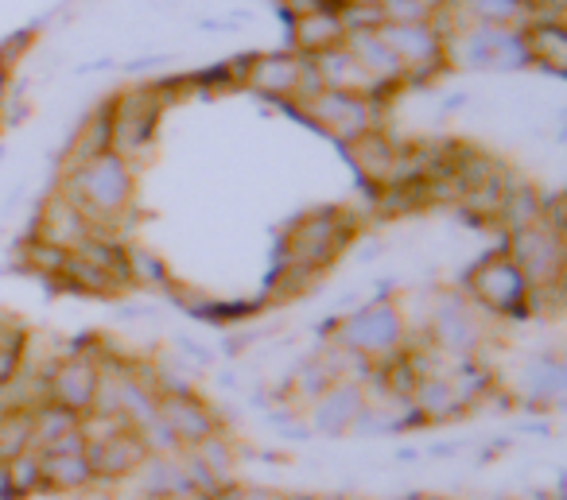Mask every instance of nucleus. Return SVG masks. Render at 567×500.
Returning <instances> with one entry per match:
<instances>
[{
	"instance_id": "nucleus-9",
	"label": "nucleus",
	"mask_w": 567,
	"mask_h": 500,
	"mask_svg": "<svg viewBox=\"0 0 567 500\" xmlns=\"http://www.w3.org/2000/svg\"><path fill=\"white\" fill-rule=\"evenodd\" d=\"M156 419L172 430V438L190 442V446H198L203 438L218 435V423H214L210 407L183 388L179 392H156Z\"/></svg>"
},
{
	"instance_id": "nucleus-25",
	"label": "nucleus",
	"mask_w": 567,
	"mask_h": 500,
	"mask_svg": "<svg viewBox=\"0 0 567 500\" xmlns=\"http://www.w3.org/2000/svg\"><path fill=\"white\" fill-rule=\"evenodd\" d=\"M66 257H71V252L55 249V244L40 241V237H32V241L24 244L28 268H32V272H40V275H48V280H55V283H59V272H63Z\"/></svg>"
},
{
	"instance_id": "nucleus-10",
	"label": "nucleus",
	"mask_w": 567,
	"mask_h": 500,
	"mask_svg": "<svg viewBox=\"0 0 567 500\" xmlns=\"http://www.w3.org/2000/svg\"><path fill=\"white\" fill-rule=\"evenodd\" d=\"M82 454H86L90 477H125L148 458L152 446L141 438V430L121 427V430H113L110 438H102V442H86Z\"/></svg>"
},
{
	"instance_id": "nucleus-11",
	"label": "nucleus",
	"mask_w": 567,
	"mask_h": 500,
	"mask_svg": "<svg viewBox=\"0 0 567 500\" xmlns=\"http://www.w3.org/2000/svg\"><path fill=\"white\" fill-rule=\"evenodd\" d=\"M90 233H94V226H90L86 213H82L63 190L48 195L40 218H35V237H40V241L55 244V249H63V252H74Z\"/></svg>"
},
{
	"instance_id": "nucleus-5",
	"label": "nucleus",
	"mask_w": 567,
	"mask_h": 500,
	"mask_svg": "<svg viewBox=\"0 0 567 500\" xmlns=\"http://www.w3.org/2000/svg\"><path fill=\"white\" fill-rule=\"evenodd\" d=\"M466 291L486 311L497 314H520L528 306V280L505 252H494L482 264H474L471 275H466Z\"/></svg>"
},
{
	"instance_id": "nucleus-28",
	"label": "nucleus",
	"mask_w": 567,
	"mask_h": 500,
	"mask_svg": "<svg viewBox=\"0 0 567 500\" xmlns=\"http://www.w3.org/2000/svg\"><path fill=\"white\" fill-rule=\"evenodd\" d=\"M342 4H347V9H370V12L381 9V0H342ZM378 17H381V12H378Z\"/></svg>"
},
{
	"instance_id": "nucleus-4",
	"label": "nucleus",
	"mask_w": 567,
	"mask_h": 500,
	"mask_svg": "<svg viewBox=\"0 0 567 500\" xmlns=\"http://www.w3.org/2000/svg\"><path fill=\"white\" fill-rule=\"evenodd\" d=\"M350 237H354V218L339 210H316L288 229V260L284 264L319 272L347 249Z\"/></svg>"
},
{
	"instance_id": "nucleus-21",
	"label": "nucleus",
	"mask_w": 567,
	"mask_h": 500,
	"mask_svg": "<svg viewBox=\"0 0 567 500\" xmlns=\"http://www.w3.org/2000/svg\"><path fill=\"white\" fill-rule=\"evenodd\" d=\"M358 412H362V392L350 388V384H334V388H327L323 396H319L316 423L323 430H342L358 419Z\"/></svg>"
},
{
	"instance_id": "nucleus-19",
	"label": "nucleus",
	"mask_w": 567,
	"mask_h": 500,
	"mask_svg": "<svg viewBox=\"0 0 567 500\" xmlns=\"http://www.w3.org/2000/svg\"><path fill=\"white\" fill-rule=\"evenodd\" d=\"M435 342L451 353H471L474 342H478V322L471 319V311L458 299L443 303L440 314H435Z\"/></svg>"
},
{
	"instance_id": "nucleus-26",
	"label": "nucleus",
	"mask_w": 567,
	"mask_h": 500,
	"mask_svg": "<svg viewBox=\"0 0 567 500\" xmlns=\"http://www.w3.org/2000/svg\"><path fill=\"white\" fill-rule=\"evenodd\" d=\"M381 20L385 24H412V20H432L424 0H381Z\"/></svg>"
},
{
	"instance_id": "nucleus-20",
	"label": "nucleus",
	"mask_w": 567,
	"mask_h": 500,
	"mask_svg": "<svg viewBox=\"0 0 567 500\" xmlns=\"http://www.w3.org/2000/svg\"><path fill=\"white\" fill-rule=\"evenodd\" d=\"M59 283L71 291H82V295H117L125 283L113 280L110 272H102L97 264H90L86 257H79V252H71L63 264V272H59Z\"/></svg>"
},
{
	"instance_id": "nucleus-27",
	"label": "nucleus",
	"mask_w": 567,
	"mask_h": 500,
	"mask_svg": "<svg viewBox=\"0 0 567 500\" xmlns=\"http://www.w3.org/2000/svg\"><path fill=\"white\" fill-rule=\"evenodd\" d=\"M20 357H24V350H0V388L20 376Z\"/></svg>"
},
{
	"instance_id": "nucleus-16",
	"label": "nucleus",
	"mask_w": 567,
	"mask_h": 500,
	"mask_svg": "<svg viewBox=\"0 0 567 500\" xmlns=\"http://www.w3.org/2000/svg\"><path fill=\"white\" fill-rule=\"evenodd\" d=\"M520 48H525L528 66H540L548 74L567 71V28L564 24H544V20H528L520 24Z\"/></svg>"
},
{
	"instance_id": "nucleus-12",
	"label": "nucleus",
	"mask_w": 567,
	"mask_h": 500,
	"mask_svg": "<svg viewBox=\"0 0 567 500\" xmlns=\"http://www.w3.org/2000/svg\"><path fill=\"white\" fill-rule=\"evenodd\" d=\"M94 388H97V365L86 353H74L63 365L51 368L48 376V399L59 407H71V412H90L94 404Z\"/></svg>"
},
{
	"instance_id": "nucleus-22",
	"label": "nucleus",
	"mask_w": 567,
	"mask_h": 500,
	"mask_svg": "<svg viewBox=\"0 0 567 500\" xmlns=\"http://www.w3.org/2000/svg\"><path fill=\"white\" fill-rule=\"evenodd\" d=\"M40 477L59 489H79L90 481V466L82 450H40Z\"/></svg>"
},
{
	"instance_id": "nucleus-6",
	"label": "nucleus",
	"mask_w": 567,
	"mask_h": 500,
	"mask_svg": "<svg viewBox=\"0 0 567 500\" xmlns=\"http://www.w3.org/2000/svg\"><path fill=\"white\" fill-rule=\"evenodd\" d=\"M373 105L378 102H370V97H362V94L319 90L316 97L300 102L296 110H300L316 128H323V133H331L334 140L347 144V140H354V136H362L365 128H373Z\"/></svg>"
},
{
	"instance_id": "nucleus-17",
	"label": "nucleus",
	"mask_w": 567,
	"mask_h": 500,
	"mask_svg": "<svg viewBox=\"0 0 567 500\" xmlns=\"http://www.w3.org/2000/svg\"><path fill=\"white\" fill-rule=\"evenodd\" d=\"M347 156H350V164L358 167V175H362L365 183H373V187H385L389 175H393L396 144L389 140L385 133H378V128H365L362 136L347 140Z\"/></svg>"
},
{
	"instance_id": "nucleus-1",
	"label": "nucleus",
	"mask_w": 567,
	"mask_h": 500,
	"mask_svg": "<svg viewBox=\"0 0 567 500\" xmlns=\"http://www.w3.org/2000/svg\"><path fill=\"white\" fill-rule=\"evenodd\" d=\"M63 195L86 213L94 229L117 221L133 202V167L113 152H102L97 159L82 167H71L63 179Z\"/></svg>"
},
{
	"instance_id": "nucleus-14",
	"label": "nucleus",
	"mask_w": 567,
	"mask_h": 500,
	"mask_svg": "<svg viewBox=\"0 0 567 500\" xmlns=\"http://www.w3.org/2000/svg\"><path fill=\"white\" fill-rule=\"evenodd\" d=\"M342 40H347V24H342L339 9H331V4L292 17V51L300 59H311L327 48H339Z\"/></svg>"
},
{
	"instance_id": "nucleus-23",
	"label": "nucleus",
	"mask_w": 567,
	"mask_h": 500,
	"mask_svg": "<svg viewBox=\"0 0 567 500\" xmlns=\"http://www.w3.org/2000/svg\"><path fill=\"white\" fill-rule=\"evenodd\" d=\"M102 152H110V105L94 110L86 117V125L79 128V136L71 140V159H66V171H71V167L90 164V159H97Z\"/></svg>"
},
{
	"instance_id": "nucleus-2",
	"label": "nucleus",
	"mask_w": 567,
	"mask_h": 500,
	"mask_svg": "<svg viewBox=\"0 0 567 500\" xmlns=\"http://www.w3.org/2000/svg\"><path fill=\"white\" fill-rule=\"evenodd\" d=\"M110 152L133 164L136 156L152 148L156 140L159 113H164L167 97L159 86H133L125 94L110 97Z\"/></svg>"
},
{
	"instance_id": "nucleus-7",
	"label": "nucleus",
	"mask_w": 567,
	"mask_h": 500,
	"mask_svg": "<svg viewBox=\"0 0 567 500\" xmlns=\"http://www.w3.org/2000/svg\"><path fill=\"white\" fill-rule=\"evenodd\" d=\"M505 257L520 268L528 288H556L564 280V237L544 226H528L509 233V252Z\"/></svg>"
},
{
	"instance_id": "nucleus-8",
	"label": "nucleus",
	"mask_w": 567,
	"mask_h": 500,
	"mask_svg": "<svg viewBox=\"0 0 567 500\" xmlns=\"http://www.w3.org/2000/svg\"><path fill=\"white\" fill-rule=\"evenodd\" d=\"M404 342V322L393 303H373L339 326V345L358 357H389Z\"/></svg>"
},
{
	"instance_id": "nucleus-18",
	"label": "nucleus",
	"mask_w": 567,
	"mask_h": 500,
	"mask_svg": "<svg viewBox=\"0 0 567 500\" xmlns=\"http://www.w3.org/2000/svg\"><path fill=\"white\" fill-rule=\"evenodd\" d=\"M447 9L463 12V24L520 28L528 20V0H447Z\"/></svg>"
},
{
	"instance_id": "nucleus-29",
	"label": "nucleus",
	"mask_w": 567,
	"mask_h": 500,
	"mask_svg": "<svg viewBox=\"0 0 567 500\" xmlns=\"http://www.w3.org/2000/svg\"><path fill=\"white\" fill-rule=\"evenodd\" d=\"M316 4H331V9H339L342 0H316Z\"/></svg>"
},
{
	"instance_id": "nucleus-3",
	"label": "nucleus",
	"mask_w": 567,
	"mask_h": 500,
	"mask_svg": "<svg viewBox=\"0 0 567 500\" xmlns=\"http://www.w3.org/2000/svg\"><path fill=\"white\" fill-rule=\"evenodd\" d=\"M381 43L396 59L404 82H427L447 66V40L435 20H412V24H378Z\"/></svg>"
},
{
	"instance_id": "nucleus-15",
	"label": "nucleus",
	"mask_w": 567,
	"mask_h": 500,
	"mask_svg": "<svg viewBox=\"0 0 567 500\" xmlns=\"http://www.w3.org/2000/svg\"><path fill=\"white\" fill-rule=\"evenodd\" d=\"M308 63L316 66V74L323 79V90H347V94H362V97H370V102H378V86H373L370 74L354 63V55H350L342 43L311 55Z\"/></svg>"
},
{
	"instance_id": "nucleus-13",
	"label": "nucleus",
	"mask_w": 567,
	"mask_h": 500,
	"mask_svg": "<svg viewBox=\"0 0 567 500\" xmlns=\"http://www.w3.org/2000/svg\"><path fill=\"white\" fill-rule=\"evenodd\" d=\"M303 59L296 51H276V55H252L249 79L245 86L257 90L265 97H280V102H292L296 86H300Z\"/></svg>"
},
{
	"instance_id": "nucleus-24",
	"label": "nucleus",
	"mask_w": 567,
	"mask_h": 500,
	"mask_svg": "<svg viewBox=\"0 0 567 500\" xmlns=\"http://www.w3.org/2000/svg\"><path fill=\"white\" fill-rule=\"evenodd\" d=\"M24 450H32V412L0 415V466H9Z\"/></svg>"
}]
</instances>
